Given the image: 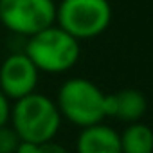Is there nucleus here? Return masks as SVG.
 <instances>
[{
    "instance_id": "obj_3",
    "label": "nucleus",
    "mask_w": 153,
    "mask_h": 153,
    "mask_svg": "<svg viewBox=\"0 0 153 153\" xmlns=\"http://www.w3.org/2000/svg\"><path fill=\"white\" fill-rule=\"evenodd\" d=\"M105 97L106 94L94 81L85 78H70L59 87L56 105L61 119H67L74 126L85 128L106 119Z\"/></svg>"
},
{
    "instance_id": "obj_5",
    "label": "nucleus",
    "mask_w": 153,
    "mask_h": 153,
    "mask_svg": "<svg viewBox=\"0 0 153 153\" xmlns=\"http://www.w3.org/2000/svg\"><path fill=\"white\" fill-rule=\"evenodd\" d=\"M54 22V0H0V24L16 36L29 38Z\"/></svg>"
},
{
    "instance_id": "obj_7",
    "label": "nucleus",
    "mask_w": 153,
    "mask_h": 153,
    "mask_svg": "<svg viewBox=\"0 0 153 153\" xmlns=\"http://www.w3.org/2000/svg\"><path fill=\"white\" fill-rule=\"evenodd\" d=\"M76 151L78 153H121L119 131L112 126L96 123L81 128L76 139Z\"/></svg>"
},
{
    "instance_id": "obj_11",
    "label": "nucleus",
    "mask_w": 153,
    "mask_h": 153,
    "mask_svg": "<svg viewBox=\"0 0 153 153\" xmlns=\"http://www.w3.org/2000/svg\"><path fill=\"white\" fill-rule=\"evenodd\" d=\"M11 99L0 90V126H4L9 123V115H11Z\"/></svg>"
},
{
    "instance_id": "obj_10",
    "label": "nucleus",
    "mask_w": 153,
    "mask_h": 153,
    "mask_svg": "<svg viewBox=\"0 0 153 153\" xmlns=\"http://www.w3.org/2000/svg\"><path fill=\"white\" fill-rule=\"evenodd\" d=\"M18 142L20 137L9 124L0 126V153H15Z\"/></svg>"
},
{
    "instance_id": "obj_2",
    "label": "nucleus",
    "mask_w": 153,
    "mask_h": 153,
    "mask_svg": "<svg viewBox=\"0 0 153 153\" xmlns=\"http://www.w3.org/2000/svg\"><path fill=\"white\" fill-rule=\"evenodd\" d=\"M24 52L40 72L63 74L76 67V63L79 61L81 45L79 40L63 31L59 25L52 24L25 38Z\"/></svg>"
},
{
    "instance_id": "obj_1",
    "label": "nucleus",
    "mask_w": 153,
    "mask_h": 153,
    "mask_svg": "<svg viewBox=\"0 0 153 153\" xmlns=\"http://www.w3.org/2000/svg\"><path fill=\"white\" fill-rule=\"evenodd\" d=\"M9 121L20 140L43 144L54 140L58 135L61 126V114L56 101L45 94L33 92L15 101Z\"/></svg>"
},
{
    "instance_id": "obj_4",
    "label": "nucleus",
    "mask_w": 153,
    "mask_h": 153,
    "mask_svg": "<svg viewBox=\"0 0 153 153\" xmlns=\"http://www.w3.org/2000/svg\"><path fill=\"white\" fill-rule=\"evenodd\" d=\"M112 22L108 0H61L56 4V25L76 40H92L101 36Z\"/></svg>"
},
{
    "instance_id": "obj_12",
    "label": "nucleus",
    "mask_w": 153,
    "mask_h": 153,
    "mask_svg": "<svg viewBox=\"0 0 153 153\" xmlns=\"http://www.w3.org/2000/svg\"><path fill=\"white\" fill-rule=\"evenodd\" d=\"M36 153H68V149L54 140H49V142H43V144H38V151Z\"/></svg>"
},
{
    "instance_id": "obj_9",
    "label": "nucleus",
    "mask_w": 153,
    "mask_h": 153,
    "mask_svg": "<svg viewBox=\"0 0 153 153\" xmlns=\"http://www.w3.org/2000/svg\"><path fill=\"white\" fill-rule=\"evenodd\" d=\"M121 153H153V131L148 124L137 121L119 133Z\"/></svg>"
},
{
    "instance_id": "obj_8",
    "label": "nucleus",
    "mask_w": 153,
    "mask_h": 153,
    "mask_svg": "<svg viewBox=\"0 0 153 153\" xmlns=\"http://www.w3.org/2000/svg\"><path fill=\"white\" fill-rule=\"evenodd\" d=\"M114 96V117L123 123H137L148 110V101L142 92L135 88H124Z\"/></svg>"
},
{
    "instance_id": "obj_6",
    "label": "nucleus",
    "mask_w": 153,
    "mask_h": 153,
    "mask_svg": "<svg viewBox=\"0 0 153 153\" xmlns=\"http://www.w3.org/2000/svg\"><path fill=\"white\" fill-rule=\"evenodd\" d=\"M40 70L24 51L11 52L0 65V90L13 101L36 92Z\"/></svg>"
},
{
    "instance_id": "obj_13",
    "label": "nucleus",
    "mask_w": 153,
    "mask_h": 153,
    "mask_svg": "<svg viewBox=\"0 0 153 153\" xmlns=\"http://www.w3.org/2000/svg\"><path fill=\"white\" fill-rule=\"evenodd\" d=\"M38 151V144L34 142H29V140H20L15 153H36Z\"/></svg>"
}]
</instances>
